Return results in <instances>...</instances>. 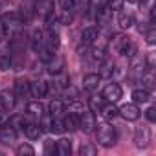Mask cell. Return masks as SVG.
Listing matches in <instances>:
<instances>
[{
    "label": "cell",
    "mask_w": 156,
    "mask_h": 156,
    "mask_svg": "<svg viewBox=\"0 0 156 156\" xmlns=\"http://www.w3.org/2000/svg\"><path fill=\"white\" fill-rule=\"evenodd\" d=\"M98 37H99L98 28H96V26H88V28H85L83 33H81V42H83L85 46H92V44L98 41Z\"/></svg>",
    "instance_id": "cell-14"
},
{
    "label": "cell",
    "mask_w": 156,
    "mask_h": 156,
    "mask_svg": "<svg viewBox=\"0 0 156 156\" xmlns=\"http://www.w3.org/2000/svg\"><path fill=\"white\" fill-rule=\"evenodd\" d=\"M0 22H2V26H4L6 35H9V37L19 35V33L22 31V26H24L22 17H20L19 13H11V11H9V13H4L2 19H0Z\"/></svg>",
    "instance_id": "cell-1"
},
{
    "label": "cell",
    "mask_w": 156,
    "mask_h": 156,
    "mask_svg": "<svg viewBox=\"0 0 156 156\" xmlns=\"http://www.w3.org/2000/svg\"><path fill=\"white\" fill-rule=\"evenodd\" d=\"M51 123H53V118L50 112H44L41 118H39V127L42 132H51Z\"/></svg>",
    "instance_id": "cell-28"
},
{
    "label": "cell",
    "mask_w": 156,
    "mask_h": 156,
    "mask_svg": "<svg viewBox=\"0 0 156 156\" xmlns=\"http://www.w3.org/2000/svg\"><path fill=\"white\" fill-rule=\"evenodd\" d=\"M9 123V112L8 110H0V127H2V125H8Z\"/></svg>",
    "instance_id": "cell-40"
},
{
    "label": "cell",
    "mask_w": 156,
    "mask_h": 156,
    "mask_svg": "<svg viewBox=\"0 0 156 156\" xmlns=\"http://www.w3.org/2000/svg\"><path fill=\"white\" fill-rule=\"evenodd\" d=\"M110 46H112V50L116 51V53H119V55H123V57H132L134 53H136V46L132 44V41L127 37V35H114V39L110 41Z\"/></svg>",
    "instance_id": "cell-2"
},
{
    "label": "cell",
    "mask_w": 156,
    "mask_h": 156,
    "mask_svg": "<svg viewBox=\"0 0 156 156\" xmlns=\"http://www.w3.org/2000/svg\"><path fill=\"white\" fill-rule=\"evenodd\" d=\"M73 2H75V0H59V4H61L62 11H68V13L73 9Z\"/></svg>",
    "instance_id": "cell-38"
},
{
    "label": "cell",
    "mask_w": 156,
    "mask_h": 156,
    "mask_svg": "<svg viewBox=\"0 0 156 156\" xmlns=\"http://www.w3.org/2000/svg\"><path fill=\"white\" fill-rule=\"evenodd\" d=\"M26 108H28V112H30V116H33V118H41L46 110H44V107L39 103V99L37 101H30L28 105H26Z\"/></svg>",
    "instance_id": "cell-27"
},
{
    "label": "cell",
    "mask_w": 156,
    "mask_h": 156,
    "mask_svg": "<svg viewBox=\"0 0 156 156\" xmlns=\"http://www.w3.org/2000/svg\"><path fill=\"white\" fill-rule=\"evenodd\" d=\"M96 127H98L96 114H94L92 110H88V112L83 110V112L79 114V130H83L85 134H90V132L96 130Z\"/></svg>",
    "instance_id": "cell-5"
},
{
    "label": "cell",
    "mask_w": 156,
    "mask_h": 156,
    "mask_svg": "<svg viewBox=\"0 0 156 156\" xmlns=\"http://www.w3.org/2000/svg\"><path fill=\"white\" fill-rule=\"evenodd\" d=\"M72 152V141L66 140V138H61L55 141V154L59 156H70Z\"/></svg>",
    "instance_id": "cell-19"
},
{
    "label": "cell",
    "mask_w": 156,
    "mask_h": 156,
    "mask_svg": "<svg viewBox=\"0 0 156 156\" xmlns=\"http://www.w3.org/2000/svg\"><path fill=\"white\" fill-rule=\"evenodd\" d=\"M61 96L64 98V103H72V101H79V90L77 88H73V87H66V88H62V92H61Z\"/></svg>",
    "instance_id": "cell-24"
},
{
    "label": "cell",
    "mask_w": 156,
    "mask_h": 156,
    "mask_svg": "<svg viewBox=\"0 0 156 156\" xmlns=\"http://www.w3.org/2000/svg\"><path fill=\"white\" fill-rule=\"evenodd\" d=\"M39 53V59H41V62H48L53 55H55V50H51V48H48L46 44H42L41 46V50L37 51Z\"/></svg>",
    "instance_id": "cell-29"
},
{
    "label": "cell",
    "mask_w": 156,
    "mask_h": 156,
    "mask_svg": "<svg viewBox=\"0 0 156 156\" xmlns=\"http://www.w3.org/2000/svg\"><path fill=\"white\" fill-rule=\"evenodd\" d=\"M44 154H46V156L55 154V141H53V140H46V141H44Z\"/></svg>",
    "instance_id": "cell-33"
},
{
    "label": "cell",
    "mask_w": 156,
    "mask_h": 156,
    "mask_svg": "<svg viewBox=\"0 0 156 156\" xmlns=\"http://www.w3.org/2000/svg\"><path fill=\"white\" fill-rule=\"evenodd\" d=\"M15 105H17V96H15L13 90L6 88V90L0 92V107H2L4 110L11 112V110L15 108Z\"/></svg>",
    "instance_id": "cell-10"
},
{
    "label": "cell",
    "mask_w": 156,
    "mask_h": 156,
    "mask_svg": "<svg viewBox=\"0 0 156 156\" xmlns=\"http://www.w3.org/2000/svg\"><path fill=\"white\" fill-rule=\"evenodd\" d=\"M123 4H125V0H107V6L112 11H119L123 8Z\"/></svg>",
    "instance_id": "cell-32"
},
{
    "label": "cell",
    "mask_w": 156,
    "mask_h": 156,
    "mask_svg": "<svg viewBox=\"0 0 156 156\" xmlns=\"http://www.w3.org/2000/svg\"><path fill=\"white\" fill-rule=\"evenodd\" d=\"M17 130L8 123V125H2L0 127V141H2L4 145H13L17 141Z\"/></svg>",
    "instance_id": "cell-13"
},
{
    "label": "cell",
    "mask_w": 156,
    "mask_h": 156,
    "mask_svg": "<svg viewBox=\"0 0 156 156\" xmlns=\"http://www.w3.org/2000/svg\"><path fill=\"white\" fill-rule=\"evenodd\" d=\"M44 64H46V70H48L50 73H53V75L61 73V72H62V68H64V61H62L57 53H55L48 62H44Z\"/></svg>",
    "instance_id": "cell-16"
},
{
    "label": "cell",
    "mask_w": 156,
    "mask_h": 156,
    "mask_svg": "<svg viewBox=\"0 0 156 156\" xmlns=\"http://www.w3.org/2000/svg\"><path fill=\"white\" fill-rule=\"evenodd\" d=\"M145 39H147V42H149L151 46L156 42V31H154V26H149V31H145Z\"/></svg>",
    "instance_id": "cell-35"
},
{
    "label": "cell",
    "mask_w": 156,
    "mask_h": 156,
    "mask_svg": "<svg viewBox=\"0 0 156 156\" xmlns=\"http://www.w3.org/2000/svg\"><path fill=\"white\" fill-rule=\"evenodd\" d=\"M24 134H26L30 140H39L41 134H42V130H41L39 123H35V121H28V125L24 127Z\"/></svg>",
    "instance_id": "cell-22"
},
{
    "label": "cell",
    "mask_w": 156,
    "mask_h": 156,
    "mask_svg": "<svg viewBox=\"0 0 156 156\" xmlns=\"http://www.w3.org/2000/svg\"><path fill=\"white\" fill-rule=\"evenodd\" d=\"M118 24H119L121 30H129V28H132V26L136 24V20H134L132 13H119V17H118Z\"/></svg>",
    "instance_id": "cell-25"
},
{
    "label": "cell",
    "mask_w": 156,
    "mask_h": 156,
    "mask_svg": "<svg viewBox=\"0 0 156 156\" xmlns=\"http://www.w3.org/2000/svg\"><path fill=\"white\" fill-rule=\"evenodd\" d=\"M121 96H123V88L118 85V83H108L105 88H103V99L107 101V103H118L119 99H121Z\"/></svg>",
    "instance_id": "cell-6"
},
{
    "label": "cell",
    "mask_w": 156,
    "mask_h": 156,
    "mask_svg": "<svg viewBox=\"0 0 156 156\" xmlns=\"http://www.w3.org/2000/svg\"><path fill=\"white\" fill-rule=\"evenodd\" d=\"M17 154L19 156H33L35 154V149L31 145H28V143H22V145L17 147Z\"/></svg>",
    "instance_id": "cell-31"
},
{
    "label": "cell",
    "mask_w": 156,
    "mask_h": 156,
    "mask_svg": "<svg viewBox=\"0 0 156 156\" xmlns=\"http://www.w3.org/2000/svg\"><path fill=\"white\" fill-rule=\"evenodd\" d=\"M149 143H151V130H149V127H145V125L138 127L134 130V145L138 149H145V147H149Z\"/></svg>",
    "instance_id": "cell-7"
},
{
    "label": "cell",
    "mask_w": 156,
    "mask_h": 156,
    "mask_svg": "<svg viewBox=\"0 0 156 156\" xmlns=\"http://www.w3.org/2000/svg\"><path fill=\"white\" fill-rule=\"evenodd\" d=\"M108 6H107V0H88V6H87V13L92 20H103L105 15L108 13Z\"/></svg>",
    "instance_id": "cell-4"
},
{
    "label": "cell",
    "mask_w": 156,
    "mask_h": 156,
    "mask_svg": "<svg viewBox=\"0 0 156 156\" xmlns=\"http://www.w3.org/2000/svg\"><path fill=\"white\" fill-rule=\"evenodd\" d=\"M9 125L17 130V132H24V127L28 125V118H24L22 114H15L9 116Z\"/></svg>",
    "instance_id": "cell-21"
},
{
    "label": "cell",
    "mask_w": 156,
    "mask_h": 156,
    "mask_svg": "<svg viewBox=\"0 0 156 156\" xmlns=\"http://www.w3.org/2000/svg\"><path fill=\"white\" fill-rule=\"evenodd\" d=\"M114 72V64L112 62H103V70H101V77H110V73Z\"/></svg>",
    "instance_id": "cell-36"
},
{
    "label": "cell",
    "mask_w": 156,
    "mask_h": 156,
    "mask_svg": "<svg viewBox=\"0 0 156 156\" xmlns=\"http://www.w3.org/2000/svg\"><path fill=\"white\" fill-rule=\"evenodd\" d=\"M118 141V132L110 123L98 125V143L101 147H114Z\"/></svg>",
    "instance_id": "cell-3"
},
{
    "label": "cell",
    "mask_w": 156,
    "mask_h": 156,
    "mask_svg": "<svg viewBox=\"0 0 156 156\" xmlns=\"http://www.w3.org/2000/svg\"><path fill=\"white\" fill-rule=\"evenodd\" d=\"M103 105H105V99H103V98H98V96H94V98H90V99H88V107H90V110H92L94 114L101 112Z\"/></svg>",
    "instance_id": "cell-30"
},
{
    "label": "cell",
    "mask_w": 156,
    "mask_h": 156,
    "mask_svg": "<svg viewBox=\"0 0 156 156\" xmlns=\"http://www.w3.org/2000/svg\"><path fill=\"white\" fill-rule=\"evenodd\" d=\"M145 118H147L151 123H154V121H156V108H154V107H149V108L145 110Z\"/></svg>",
    "instance_id": "cell-39"
},
{
    "label": "cell",
    "mask_w": 156,
    "mask_h": 156,
    "mask_svg": "<svg viewBox=\"0 0 156 156\" xmlns=\"http://www.w3.org/2000/svg\"><path fill=\"white\" fill-rule=\"evenodd\" d=\"M50 114H51V118H62V114L66 112V107H64V101H61V99H51V103H50Z\"/></svg>",
    "instance_id": "cell-20"
},
{
    "label": "cell",
    "mask_w": 156,
    "mask_h": 156,
    "mask_svg": "<svg viewBox=\"0 0 156 156\" xmlns=\"http://www.w3.org/2000/svg\"><path fill=\"white\" fill-rule=\"evenodd\" d=\"M15 96H17V99H20V101H28L30 98H31V94H30V81L28 79H24V77H19V79L15 81Z\"/></svg>",
    "instance_id": "cell-9"
},
{
    "label": "cell",
    "mask_w": 156,
    "mask_h": 156,
    "mask_svg": "<svg viewBox=\"0 0 156 156\" xmlns=\"http://www.w3.org/2000/svg\"><path fill=\"white\" fill-rule=\"evenodd\" d=\"M138 4H140V8H141V9L151 11V9L154 8V0H138Z\"/></svg>",
    "instance_id": "cell-37"
},
{
    "label": "cell",
    "mask_w": 156,
    "mask_h": 156,
    "mask_svg": "<svg viewBox=\"0 0 156 156\" xmlns=\"http://www.w3.org/2000/svg\"><path fill=\"white\" fill-rule=\"evenodd\" d=\"M99 85H101V75L99 73H87L85 79H83V88L90 94L98 92L99 90Z\"/></svg>",
    "instance_id": "cell-11"
},
{
    "label": "cell",
    "mask_w": 156,
    "mask_h": 156,
    "mask_svg": "<svg viewBox=\"0 0 156 156\" xmlns=\"http://www.w3.org/2000/svg\"><path fill=\"white\" fill-rule=\"evenodd\" d=\"M98 151H96V147H92V145H83L81 149H79V154L81 156H94Z\"/></svg>",
    "instance_id": "cell-34"
},
{
    "label": "cell",
    "mask_w": 156,
    "mask_h": 156,
    "mask_svg": "<svg viewBox=\"0 0 156 156\" xmlns=\"http://www.w3.org/2000/svg\"><path fill=\"white\" fill-rule=\"evenodd\" d=\"M118 112H119V116H121L123 119H127V121H136V119L140 118V114H141V110L138 108L136 103H125V105H121V107L118 108Z\"/></svg>",
    "instance_id": "cell-8"
},
{
    "label": "cell",
    "mask_w": 156,
    "mask_h": 156,
    "mask_svg": "<svg viewBox=\"0 0 156 156\" xmlns=\"http://www.w3.org/2000/svg\"><path fill=\"white\" fill-rule=\"evenodd\" d=\"M149 99H151V90H147V88H143V87L132 90V103L143 105V103H149Z\"/></svg>",
    "instance_id": "cell-18"
},
{
    "label": "cell",
    "mask_w": 156,
    "mask_h": 156,
    "mask_svg": "<svg viewBox=\"0 0 156 156\" xmlns=\"http://www.w3.org/2000/svg\"><path fill=\"white\" fill-rule=\"evenodd\" d=\"M62 125H64V130L68 132H75V130H79V116L77 114H64L62 116Z\"/></svg>",
    "instance_id": "cell-15"
},
{
    "label": "cell",
    "mask_w": 156,
    "mask_h": 156,
    "mask_svg": "<svg viewBox=\"0 0 156 156\" xmlns=\"http://www.w3.org/2000/svg\"><path fill=\"white\" fill-rule=\"evenodd\" d=\"M6 39V31H4V26H2V22H0V42H2Z\"/></svg>",
    "instance_id": "cell-41"
},
{
    "label": "cell",
    "mask_w": 156,
    "mask_h": 156,
    "mask_svg": "<svg viewBox=\"0 0 156 156\" xmlns=\"http://www.w3.org/2000/svg\"><path fill=\"white\" fill-rule=\"evenodd\" d=\"M30 94H31V98H35V99L46 98V96H48V83L42 81V79L30 83Z\"/></svg>",
    "instance_id": "cell-12"
},
{
    "label": "cell",
    "mask_w": 156,
    "mask_h": 156,
    "mask_svg": "<svg viewBox=\"0 0 156 156\" xmlns=\"http://www.w3.org/2000/svg\"><path fill=\"white\" fill-rule=\"evenodd\" d=\"M11 66H13V53H11L9 46H8V48H2V50H0V70L6 72V70H9Z\"/></svg>",
    "instance_id": "cell-17"
},
{
    "label": "cell",
    "mask_w": 156,
    "mask_h": 156,
    "mask_svg": "<svg viewBox=\"0 0 156 156\" xmlns=\"http://www.w3.org/2000/svg\"><path fill=\"white\" fill-rule=\"evenodd\" d=\"M125 2H132L134 4V2H138V0H125Z\"/></svg>",
    "instance_id": "cell-42"
},
{
    "label": "cell",
    "mask_w": 156,
    "mask_h": 156,
    "mask_svg": "<svg viewBox=\"0 0 156 156\" xmlns=\"http://www.w3.org/2000/svg\"><path fill=\"white\" fill-rule=\"evenodd\" d=\"M99 114H101V116H103L107 121H110V119H114V118H118V116H119V112H118V107H116L114 103H105Z\"/></svg>",
    "instance_id": "cell-23"
},
{
    "label": "cell",
    "mask_w": 156,
    "mask_h": 156,
    "mask_svg": "<svg viewBox=\"0 0 156 156\" xmlns=\"http://www.w3.org/2000/svg\"><path fill=\"white\" fill-rule=\"evenodd\" d=\"M30 41H31V50H33V51H39L41 46L44 44V35H42V31H41V30H33Z\"/></svg>",
    "instance_id": "cell-26"
}]
</instances>
